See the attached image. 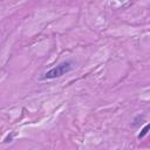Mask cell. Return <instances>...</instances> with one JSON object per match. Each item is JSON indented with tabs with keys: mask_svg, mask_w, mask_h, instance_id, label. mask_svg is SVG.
<instances>
[{
	"mask_svg": "<svg viewBox=\"0 0 150 150\" xmlns=\"http://www.w3.org/2000/svg\"><path fill=\"white\" fill-rule=\"evenodd\" d=\"M13 136H14V134H13V132H12V134H9V135H8V136L5 138V141H4V142H5V143L12 142V139H13Z\"/></svg>",
	"mask_w": 150,
	"mask_h": 150,
	"instance_id": "3",
	"label": "cell"
},
{
	"mask_svg": "<svg viewBox=\"0 0 150 150\" xmlns=\"http://www.w3.org/2000/svg\"><path fill=\"white\" fill-rule=\"evenodd\" d=\"M73 69H74V62L71 60H66V61H62L61 63H59L57 66L50 68L49 70L45 71L40 76V80H54V79L63 76L64 74L71 71Z\"/></svg>",
	"mask_w": 150,
	"mask_h": 150,
	"instance_id": "1",
	"label": "cell"
},
{
	"mask_svg": "<svg viewBox=\"0 0 150 150\" xmlns=\"http://www.w3.org/2000/svg\"><path fill=\"white\" fill-rule=\"evenodd\" d=\"M149 131H150V123H148V124H145V125H144V128H143V129L141 130V132L138 134L137 138H138V139L143 138V137H144V136H145V135H146Z\"/></svg>",
	"mask_w": 150,
	"mask_h": 150,
	"instance_id": "2",
	"label": "cell"
}]
</instances>
